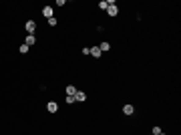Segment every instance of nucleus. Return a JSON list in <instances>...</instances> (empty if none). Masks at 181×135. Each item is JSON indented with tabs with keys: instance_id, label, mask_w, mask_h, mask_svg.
Wrapping results in <instances>:
<instances>
[{
	"instance_id": "f257e3e1",
	"label": "nucleus",
	"mask_w": 181,
	"mask_h": 135,
	"mask_svg": "<svg viewBox=\"0 0 181 135\" xmlns=\"http://www.w3.org/2000/svg\"><path fill=\"white\" fill-rule=\"evenodd\" d=\"M109 2V8H107V14L109 16H117L119 14V6L115 4V0H107Z\"/></svg>"
},
{
	"instance_id": "f03ea898",
	"label": "nucleus",
	"mask_w": 181,
	"mask_h": 135,
	"mask_svg": "<svg viewBox=\"0 0 181 135\" xmlns=\"http://www.w3.org/2000/svg\"><path fill=\"white\" fill-rule=\"evenodd\" d=\"M24 30L28 34H34V30H36V22L34 20H26V24H24Z\"/></svg>"
},
{
	"instance_id": "7ed1b4c3",
	"label": "nucleus",
	"mask_w": 181,
	"mask_h": 135,
	"mask_svg": "<svg viewBox=\"0 0 181 135\" xmlns=\"http://www.w3.org/2000/svg\"><path fill=\"white\" fill-rule=\"evenodd\" d=\"M133 113H135V107H133V103H125V105H123V115L131 117Z\"/></svg>"
},
{
	"instance_id": "20e7f679",
	"label": "nucleus",
	"mask_w": 181,
	"mask_h": 135,
	"mask_svg": "<svg viewBox=\"0 0 181 135\" xmlns=\"http://www.w3.org/2000/svg\"><path fill=\"white\" fill-rule=\"evenodd\" d=\"M46 111L48 113H58V103L57 101H48L46 103Z\"/></svg>"
},
{
	"instance_id": "39448f33",
	"label": "nucleus",
	"mask_w": 181,
	"mask_h": 135,
	"mask_svg": "<svg viewBox=\"0 0 181 135\" xmlns=\"http://www.w3.org/2000/svg\"><path fill=\"white\" fill-rule=\"evenodd\" d=\"M42 16H44V18H53V16H54V10H53V6H44V8H42Z\"/></svg>"
},
{
	"instance_id": "423d86ee",
	"label": "nucleus",
	"mask_w": 181,
	"mask_h": 135,
	"mask_svg": "<svg viewBox=\"0 0 181 135\" xmlns=\"http://www.w3.org/2000/svg\"><path fill=\"white\" fill-rule=\"evenodd\" d=\"M24 44H26V47H34V44H36V36H34V34H26V39H24Z\"/></svg>"
},
{
	"instance_id": "0eeeda50",
	"label": "nucleus",
	"mask_w": 181,
	"mask_h": 135,
	"mask_svg": "<svg viewBox=\"0 0 181 135\" xmlns=\"http://www.w3.org/2000/svg\"><path fill=\"white\" fill-rule=\"evenodd\" d=\"M75 101H76V103H85V101H87V93H85V91H76Z\"/></svg>"
},
{
	"instance_id": "6e6552de",
	"label": "nucleus",
	"mask_w": 181,
	"mask_h": 135,
	"mask_svg": "<svg viewBox=\"0 0 181 135\" xmlns=\"http://www.w3.org/2000/svg\"><path fill=\"white\" fill-rule=\"evenodd\" d=\"M90 57L101 58V57H103V53H101V48H99V47H90Z\"/></svg>"
},
{
	"instance_id": "1a4fd4ad",
	"label": "nucleus",
	"mask_w": 181,
	"mask_h": 135,
	"mask_svg": "<svg viewBox=\"0 0 181 135\" xmlns=\"http://www.w3.org/2000/svg\"><path fill=\"white\" fill-rule=\"evenodd\" d=\"M65 91H67V95L75 97V95H76V91H79V89H76L75 85H67V87H65Z\"/></svg>"
},
{
	"instance_id": "9d476101",
	"label": "nucleus",
	"mask_w": 181,
	"mask_h": 135,
	"mask_svg": "<svg viewBox=\"0 0 181 135\" xmlns=\"http://www.w3.org/2000/svg\"><path fill=\"white\" fill-rule=\"evenodd\" d=\"M99 48H101V53H107V51H109V48H111V44L107 43V40H103V43L99 44Z\"/></svg>"
},
{
	"instance_id": "9b49d317",
	"label": "nucleus",
	"mask_w": 181,
	"mask_h": 135,
	"mask_svg": "<svg viewBox=\"0 0 181 135\" xmlns=\"http://www.w3.org/2000/svg\"><path fill=\"white\" fill-rule=\"evenodd\" d=\"M97 6H99L101 10H107V8H109V2H107V0H101V2H99Z\"/></svg>"
},
{
	"instance_id": "f8f14e48",
	"label": "nucleus",
	"mask_w": 181,
	"mask_h": 135,
	"mask_svg": "<svg viewBox=\"0 0 181 135\" xmlns=\"http://www.w3.org/2000/svg\"><path fill=\"white\" fill-rule=\"evenodd\" d=\"M65 103H67V105H75V97H71V95H67V99H65Z\"/></svg>"
},
{
	"instance_id": "ddd939ff",
	"label": "nucleus",
	"mask_w": 181,
	"mask_h": 135,
	"mask_svg": "<svg viewBox=\"0 0 181 135\" xmlns=\"http://www.w3.org/2000/svg\"><path fill=\"white\" fill-rule=\"evenodd\" d=\"M18 51H20V54H26V53L30 51V48L26 47V44H20V48H18Z\"/></svg>"
},
{
	"instance_id": "4468645a",
	"label": "nucleus",
	"mask_w": 181,
	"mask_h": 135,
	"mask_svg": "<svg viewBox=\"0 0 181 135\" xmlns=\"http://www.w3.org/2000/svg\"><path fill=\"white\" fill-rule=\"evenodd\" d=\"M57 24H58L57 16H53V18H48V26H57Z\"/></svg>"
},
{
	"instance_id": "2eb2a0df",
	"label": "nucleus",
	"mask_w": 181,
	"mask_h": 135,
	"mask_svg": "<svg viewBox=\"0 0 181 135\" xmlns=\"http://www.w3.org/2000/svg\"><path fill=\"white\" fill-rule=\"evenodd\" d=\"M151 133H153V135H159V133H161V127H159V125H155V127H153V131H151Z\"/></svg>"
},
{
	"instance_id": "dca6fc26",
	"label": "nucleus",
	"mask_w": 181,
	"mask_h": 135,
	"mask_svg": "<svg viewBox=\"0 0 181 135\" xmlns=\"http://www.w3.org/2000/svg\"><path fill=\"white\" fill-rule=\"evenodd\" d=\"M81 53H83V54H90V47H85V48L81 51Z\"/></svg>"
},
{
	"instance_id": "f3484780",
	"label": "nucleus",
	"mask_w": 181,
	"mask_h": 135,
	"mask_svg": "<svg viewBox=\"0 0 181 135\" xmlns=\"http://www.w3.org/2000/svg\"><path fill=\"white\" fill-rule=\"evenodd\" d=\"M159 135H167V133H163V131H161V133H159Z\"/></svg>"
},
{
	"instance_id": "a211bd4d",
	"label": "nucleus",
	"mask_w": 181,
	"mask_h": 135,
	"mask_svg": "<svg viewBox=\"0 0 181 135\" xmlns=\"http://www.w3.org/2000/svg\"><path fill=\"white\" fill-rule=\"evenodd\" d=\"M151 135H153V133H151Z\"/></svg>"
}]
</instances>
